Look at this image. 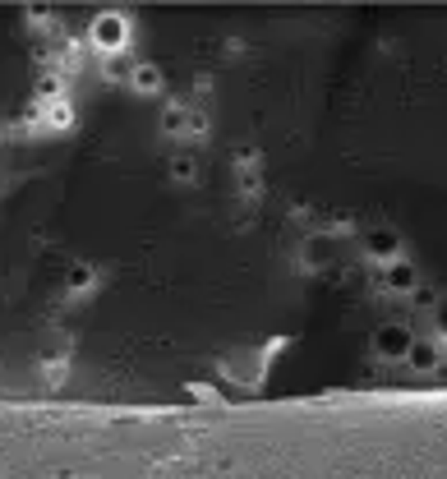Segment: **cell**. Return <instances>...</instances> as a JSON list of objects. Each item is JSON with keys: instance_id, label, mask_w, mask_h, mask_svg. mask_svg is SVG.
I'll list each match as a JSON object with an SVG mask.
<instances>
[{"instance_id": "cell-1", "label": "cell", "mask_w": 447, "mask_h": 479, "mask_svg": "<svg viewBox=\"0 0 447 479\" xmlns=\"http://www.w3.org/2000/svg\"><path fill=\"white\" fill-rule=\"evenodd\" d=\"M125 37H130V28H125L120 14H97L93 19V42L102 46V51H120Z\"/></svg>"}, {"instance_id": "cell-2", "label": "cell", "mask_w": 447, "mask_h": 479, "mask_svg": "<svg viewBox=\"0 0 447 479\" xmlns=\"http://www.w3.org/2000/svg\"><path fill=\"white\" fill-rule=\"evenodd\" d=\"M374 341H378V350H383V355H406V350H411V337H406V327H383Z\"/></svg>"}, {"instance_id": "cell-3", "label": "cell", "mask_w": 447, "mask_h": 479, "mask_svg": "<svg viewBox=\"0 0 447 479\" xmlns=\"http://www.w3.org/2000/svg\"><path fill=\"white\" fill-rule=\"evenodd\" d=\"M130 83L139 88V93H157L162 88V74L152 70V65H134V74H130Z\"/></svg>"}, {"instance_id": "cell-4", "label": "cell", "mask_w": 447, "mask_h": 479, "mask_svg": "<svg viewBox=\"0 0 447 479\" xmlns=\"http://www.w3.org/2000/svg\"><path fill=\"white\" fill-rule=\"evenodd\" d=\"M406 355H411L415 369H433V364H438V346H429V341H415Z\"/></svg>"}, {"instance_id": "cell-5", "label": "cell", "mask_w": 447, "mask_h": 479, "mask_svg": "<svg viewBox=\"0 0 447 479\" xmlns=\"http://www.w3.org/2000/svg\"><path fill=\"white\" fill-rule=\"evenodd\" d=\"M387 286L392 290H411L415 286V268L411 263H392V268H387Z\"/></svg>"}, {"instance_id": "cell-6", "label": "cell", "mask_w": 447, "mask_h": 479, "mask_svg": "<svg viewBox=\"0 0 447 479\" xmlns=\"http://www.w3.org/2000/svg\"><path fill=\"white\" fill-rule=\"evenodd\" d=\"M369 249H374L378 258H392L396 253V236L392 231H374V236H369Z\"/></svg>"}, {"instance_id": "cell-7", "label": "cell", "mask_w": 447, "mask_h": 479, "mask_svg": "<svg viewBox=\"0 0 447 479\" xmlns=\"http://www.w3.org/2000/svg\"><path fill=\"white\" fill-rule=\"evenodd\" d=\"M438 322H443V332H447V305H443V309H438Z\"/></svg>"}]
</instances>
